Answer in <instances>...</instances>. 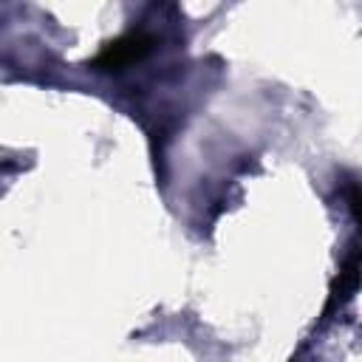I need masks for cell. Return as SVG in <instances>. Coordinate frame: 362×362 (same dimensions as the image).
Returning <instances> with one entry per match:
<instances>
[{"instance_id":"3957f363","label":"cell","mask_w":362,"mask_h":362,"mask_svg":"<svg viewBox=\"0 0 362 362\" xmlns=\"http://www.w3.org/2000/svg\"><path fill=\"white\" fill-rule=\"evenodd\" d=\"M348 204H351V210L357 215V221L362 224V187H351L348 190Z\"/></svg>"},{"instance_id":"6da1fadb","label":"cell","mask_w":362,"mask_h":362,"mask_svg":"<svg viewBox=\"0 0 362 362\" xmlns=\"http://www.w3.org/2000/svg\"><path fill=\"white\" fill-rule=\"evenodd\" d=\"M148 52H150V37H144V34H131V37H122V40H116L113 45H108L105 52L100 54V60H96V68L119 71V68H125L128 63L144 57Z\"/></svg>"},{"instance_id":"7a4b0ae2","label":"cell","mask_w":362,"mask_h":362,"mask_svg":"<svg viewBox=\"0 0 362 362\" xmlns=\"http://www.w3.org/2000/svg\"><path fill=\"white\" fill-rule=\"evenodd\" d=\"M359 267H362V258H354V260H348V263H346V269L340 272V278L334 280V289H331V303L351 297V292L359 286Z\"/></svg>"}]
</instances>
